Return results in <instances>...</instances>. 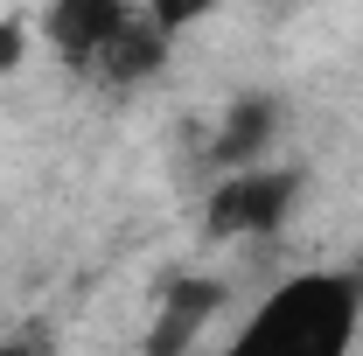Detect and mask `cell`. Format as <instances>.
Returning a JSON list of instances; mask_svg holds the SVG:
<instances>
[{
    "label": "cell",
    "mask_w": 363,
    "mask_h": 356,
    "mask_svg": "<svg viewBox=\"0 0 363 356\" xmlns=\"http://www.w3.org/2000/svg\"><path fill=\"white\" fill-rule=\"evenodd\" d=\"M272 126H279V105L252 91V98H238V105L224 112V126H217V140H210V154L224 161L230 175H238V168H259V154L272 147Z\"/></svg>",
    "instance_id": "cell-5"
},
{
    "label": "cell",
    "mask_w": 363,
    "mask_h": 356,
    "mask_svg": "<svg viewBox=\"0 0 363 356\" xmlns=\"http://www.w3.org/2000/svg\"><path fill=\"white\" fill-rule=\"evenodd\" d=\"M21 63H28V21L0 14V77H14Z\"/></svg>",
    "instance_id": "cell-7"
},
{
    "label": "cell",
    "mask_w": 363,
    "mask_h": 356,
    "mask_svg": "<svg viewBox=\"0 0 363 356\" xmlns=\"http://www.w3.org/2000/svg\"><path fill=\"white\" fill-rule=\"evenodd\" d=\"M210 7H217V0H140V14H147L161 35H182V28H189V21H203Z\"/></svg>",
    "instance_id": "cell-6"
},
{
    "label": "cell",
    "mask_w": 363,
    "mask_h": 356,
    "mask_svg": "<svg viewBox=\"0 0 363 356\" xmlns=\"http://www.w3.org/2000/svg\"><path fill=\"white\" fill-rule=\"evenodd\" d=\"M217 308H224V279H203V272L168 279L161 308H154V321H147V356H189V343L210 328Z\"/></svg>",
    "instance_id": "cell-4"
},
{
    "label": "cell",
    "mask_w": 363,
    "mask_h": 356,
    "mask_svg": "<svg viewBox=\"0 0 363 356\" xmlns=\"http://www.w3.org/2000/svg\"><path fill=\"white\" fill-rule=\"evenodd\" d=\"M0 356H49L35 335H14V343H0Z\"/></svg>",
    "instance_id": "cell-8"
},
{
    "label": "cell",
    "mask_w": 363,
    "mask_h": 356,
    "mask_svg": "<svg viewBox=\"0 0 363 356\" xmlns=\"http://www.w3.org/2000/svg\"><path fill=\"white\" fill-rule=\"evenodd\" d=\"M140 21L133 0H49L43 7V43L56 49V63L98 77V63L112 56V43Z\"/></svg>",
    "instance_id": "cell-3"
},
{
    "label": "cell",
    "mask_w": 363,
    "mask_h": 356,
    "mask_svg": "<svg viewBox=\"0 0 363 356\" xmlns=\"http://www.w3.org/2000/svg\"><path fill=\"white\" fill-rule=\"evenodd\" d=\"M301 203V168H238L210 189L203 223L210 238H272Z\"/></svg>",
    "instance_id": "cell-2"
},
{
    "label": "cell",
    "mask_w": 363,
    "mask_h": 356,
    "mask_svg": "<svg viewBox=\"0 0 363 356\" xmlns=\"http://www.w3.org/2000/svg\"><path fill=\"white\" fill-rule=\"evenodd\" d=\"M363 321L357 272H294L279 279L224 356H350Z\"/></svg>",
    "instance_id": "cell-1"
}]
</instances>
